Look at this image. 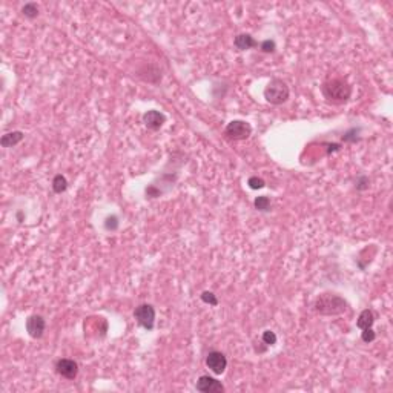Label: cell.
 <instances>
[{
  "label": "cell",
  "mask_w": 393,
  "mask_h": 393,
  "mask_svg": "<svg viewBox=\"0 0 393 393\" xmlns=\"http://www.w3.org/2000/svg\"><path fill=\"white\" fill-rule=\"evenodd\" d=\"M347 309V301L336 294L332 292H324L318 295L315 303H313V311L320 315H341Z\"/></svg>",
  "instance_id": "obj_1"
},
{
  "label": "cell",
  "mask_w": 393,
  "mask_h": 393,
  "mask_svg": "<svg viewBox=\"0 0 393 393\" xmlns=\"http://www.w3.org/2000/svg\"><path fill=\"white\" fill-rule=\"evenodd\" d=\"M321 92L324 98H327L329 101L333 103H344L347 101L352 96V86L349 85L347 80L344 79H330L323 83L321 86Z\"/></svg>",
  "instance_id": "obj_2"
},
{
  "label": "cell",
  "mask_w": 393,
  "mask_h": 393,
  "mask_svg": "<svg viewBox=\"0 0 393 393\" xmlns=\"http://www.w3.org/2000/svg\"><path fill=\"white\" fill-rule=\"evenodd\" d=\"M289 96H291V91H289L287 83L281 79H272L264 88V98L270 105H283L289 100Z\"/></svg>",
  "instance_id": "obj_3"
},
{
  "label": "cell",
  "mask_w": 393,
  "mask_h": 393,
  "mask_svg": "<svg viewBox=\"0 0 393 393\" xmlns=\"http://www.w3.org/2000/svg\"><path fill=\"white\" fill-rule=\"evenodd\" d=\"M134 318L146 330H152L155 324V309L151 304H140L134 311Z\"/></svg>",
  "instance_id": "obj_4"
},
{
  "label": "cell",
  "mask_w": 393,
  "mask_h": 393,
  "mask_svg": "<svg viewBox=\"0 0 393 393\" xmlns=\"http://www.w3.org/2000/svg\"><path fill=\"white\" fill-rule=\"evenodd\" d=\"M224 134L230 140H246L252 134V126L247 121L243 120H232L224 129Z\"/></svg>",
  "instance_id": "obj_5"
},
{
  "label": "cell",
  "mask_w": 393,
  "mask_h": 393,
  "mask_svg": "<svg viewBox=\"0 0 393 393\" xmlns=\"http://www.w3.org/2000/svg\"><path fill=\"white\" fill-rule=\"evenodd\" d=\"M206 366H208V369H211L215 375H221L228 367V360L224 357V353L218 350H212L208 353V357H206Z\"/></svg>",
  "instance_id": "obj_6"
},
{
  "label": "cell",
  "mask_w": 393,
  "mask_h": 393,
  "mask_svg": "<svg viewBox=\"0 0 393 393\" xmlns=\"http://www.w3.org/2000/svg\"><path fill=\"white\" fill-rule=\"evenodd\" d=\"M46 329V321L42 315H31L26 320V332L34 340H39L43 336Z\"/></svg>",
  "instance_id": "obj_7"
},
{
  "label": "cell",
  "mask_w": 393,
  "mask_h": 393,
  "mask_svg": "<svg viewBox=\"0 0 393 393\" xmlns=\"http://www.w3.org/2000/svg\"><path fill=\"white\" fill-rule=\"evenodd\" d=\"M55 372L59 373L60 377L66 378V379H74L79 373V364L69 360V358H62L55 362Z\"/></svg>",
  "instance_id": "obj_8"
},
{
  "label": "cell",
  "mask_w": 393,
  "mask_h": 393,
  "mask_svg": "<svg viewBox=\"0 0 393 393\" xmlns=\"http://www.w3.org/2000/svg\"><path fill=\"white\" fill-rule=\"evenodd\" d=\"M196 390L201 392V393H223L224 386L215 378H212L209 375H203L198 378V381H196Z\"/></svg>",
  "instance_id": "obj_9"
},
{
  "label": "cell",
  "mask_w": 393,
  "mask_h": 393,
  "mask_svg": "<svg viewBox=\"0 0 393 393\" xmlns=\"http://www.w3.org/2000/svg\"><path fill=\"white\" fill-rule=\"evenodd\" d=\"M143 123L147 129L151 131H158L164 123H166V115L160 111L151 109L143 114Z\"/></svg>",
  "instance_id": "obj_10"
},
{
  "label": "cell",
  "mask_w": 393,
  "mask_h": 393,
  "mask_svg": "<svg viewBox=\"0 0 393 393\" xmlns=\"http://www.w3.org/2000/svg\"><path fill=\"white\" fill-rule=\"evenodd\" d=\"M233 45H235V48L238 51H246V49L258 46V42L250 34H238L235 37V40H233Z\"/></svg>",
  "instance_id": "obj_11"
},
{
  "label": "cell",
  "mask_w": 393,
  "mask_h": 393,
  "mask_svg": "<svg viewBox=\"0 0 393 393\" xmlns=\"http://www.w3.org/2000/svg\"><path fill=\"white\" fill-rule=\"evenodd\" d=\"M25 138V134L22 131H13V132H6L5 135H2L0 138V145L3 147H13L16 145H18Z\"/></svg>",
  "instance_id": "obj_12"
},
{
  "label": "cell",
  "mask_w": 393,
  "mask_h": 393,
  "mask_svg": "<svg viewBox=\"0 0 393 393\" xmlns=\"http://www.w3.org/2000/svg\"><path fill=\"white\" fill-rule=\"evenodd\" d=\"M373 323H375V313H373L370 309H364V311L358 316L357 327H360L361 330L362 329H369V327L373 326Z\"/></svg>",
  "instance_id": "obj_13"
},
{
  "label": "cell",
  "mask_w": 393,
  "mask_h": 393,
  "mask_svg": "<svg viewBox=\"0 0 393 393\" xmlns=\"http://www.w3.org/2000/svg\"><path fill=\"white\" fill-rule=\"evenodd\" d=\"M66 189H68V180L65 179V175H62V174L55 175L54 180H52V191L55 194H62Z\"/></svg>",
  "instance_id": "obj_14"
},
{
  "label": "cell",
  "mask_w": 393,
  "mask_h": 393,
  "mask_svg": "<svg viewBox=\"0 0 393 393\" xmlns=\"http://www.w3.org/2000/svg\"><path fill=\"white\" fill-rule=\"evenodd\" d=\"M254 204H255V209L260 211V212H269L270 211V200H269V196H266V195L257 196Z\"/></svg>",
  "instance_id": "obj_15"
},
{
  "label": "cell",
  "mask_w": 393,
  "mask_h": 393,
  "mask_svg": "<svg viewBox=\"0 0 393 393\" xmlns=\"http://www.w3.org/2000/svg\"><path fill=\"white\" fill-rule=\"evenodd\" d=\"M22 14L28 18H35L37 16H39V6H37L35 3H26L23 8H22Z\"/></svg>",
  "instance_id": "obj_16"
},
{
  "label": "cell",
  "mask_w": 393,
  "mask_h": 393,
  "mask_svg": "<svg viewBox=\"0 0 393 393\" xmlns=\"http://www.w3.org/2000/svg\"><path fill=\"white\" fill-rule=\"evenodd\" d=\"M247 184L250 189H263L266 186V181L263 179H260V177H250L247 180Z\"/></svg>",
  "instance_id": "obj_17"
},
{
  "label": "cell",
  "mask_w": 393,
  "mask_h": 393,
  "mask_svg": "<svg viewBox=\"0 0 393 393\" xmlns=\"http://www.w3.org/2000/svg\"><path fill=\"white\" fill-rule=\"evenodd\" d=\"M201 301L206 303V304H211V306H218V299H217V296H215V295H213L212 292H209V291H206V292L201 294Z\"/></svg>",
  "instance_id": "obj_18"
},
{
  "label": "cell",
  "mask_w": 393,
  "mask_h": 393,
  "mask_svg": "<svg viewBox=\"0 0 393 393\" xmlns=\"http://www.w3.org/2000/svg\"><path fill=\"white\" fill-rule=\"evenodd\" d=\"M375 338H377V333L372 330V327H369V329H362L361 340L364 343H372V341H375Z\"/></svg>",
  "instance_id": "obj_19"
},
{
  "label": "cell",
  "mask_w": 393,
  "mask_h": 393,
  "mask_svg": "<svg viewBox=\"0 0 393 393\" xmlns=\"http://www.w3.org/2000/svg\"><path fill=\"white\" fill-rule=\"evenodd\" d=\"M263 343L267 345H274L277 344V335L272 330H264L263 332Z\"/></svg>",
  "instance_id": "obj_20"
},
{
  "label": "cell",
  "mask_w": 393,
  "mask_h": 393,
  "mask_svg": "<svg viewBox=\"0 0 393 393\" xmlns=\"http://www.w3.org/2000/svg\"><path fill=\"white\" fill-rule=\"evenodd\" d=\"M260 48L263 52H274L277 49V45L274 40H264V42L260 43Z\"/></svg>",
  "instance_id": "obj_21"
},
{
  "label": "cell",
  "mask_w": 393,
  "mask_h": 393,
  "mask_svg": "<svg viewBox=\"0 0 393 393\" xmlns=\"http://www.w3.org/2000/svg\"><path fill=\"white\" fill-rule=\"evenodd\" d=\"M105 228H106L108 230H117V228H118V218L115 217V215H111V217L106 218V221H105Z\"/></svg>",
  "instance_id": "obj_22"
},
{
  "label": "cell",
  "mask_w": 393,
  "mask_h": 393,
  "mask_svg": "<svg viewBox=\"0 0 393 393\" xmlns=\"http://www.w3.org/2000/svg\"><path fill=\"white\" fill-rule=\"evenodd\" d=\"M369 188V179L367 177H360L358 181H357V189L358 191H364Z\"/></svg>",
  "instance_id": "obj_23"
},
{
  "label": "cell",
  "mask_w": 393,
  "mask_h": 393,
  "mask_svg": "<svg viewBox=\"0 0 393 393\" xmlns=\"http://www.w3.org/2000/svg\"><path fill=\"white\" fill-rule=\"evenodd\" d=\"M355 132H358V131H357V129H352V131H349V132H345V134L343 135V140H344V142H352V143H353V142H357L358 137H355V135H353Z\"/></svg>",
  "instance_id": "obj_24"
}]
</instances>
